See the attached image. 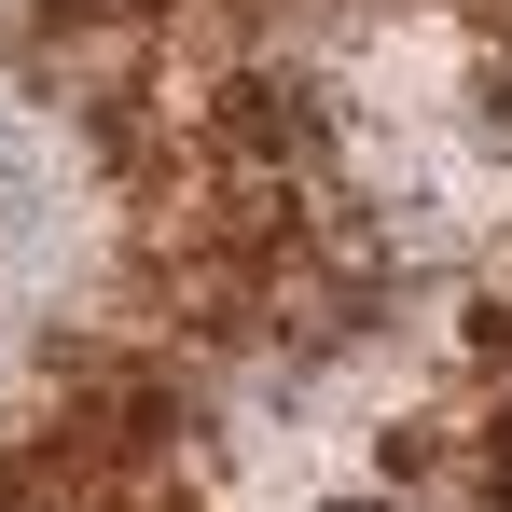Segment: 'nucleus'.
Segmentation results:
<instances>
[{"label": "nucleus", "mask_w": 512, "mask_h": 512, "mask_svg": "<svg viewBox=\"0 0 512 512\" xmlns=\"http://www.w3.org/2000/svg\"><path fill=\"white\" fill-rule=\"evenodd\" d=\"M499 471H512V457H499Z\"/></svg>", "instance_id": "obj_1"}]
</instances>
